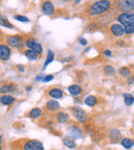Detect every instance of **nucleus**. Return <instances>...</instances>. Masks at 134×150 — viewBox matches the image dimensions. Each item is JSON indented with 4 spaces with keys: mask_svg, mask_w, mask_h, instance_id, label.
<instances>
[{
    "mask_svg": "<svg viewBox=\"0 0 134 150\" xmlns=\"http://www.w3.org/2000/svg\"><path fill=\"white\" fill-rule=\"evenodd\" d=\"M111 6V2L109 0H97L91 4L88 9V13L91 17H96L107 13Z\"/></svg>",
    "mask_w": 134,
    "mask_h": 150,
    "instance_id": "1",
    "label": "nucleus"
},
{
    "mask_svg": "<svg viewBox=\"0 0 134 150\" xmlns=\"http://www.w3.org/2000/svg\"><path fill=\"white\" fill-rule=\"evenodd\" d=\"M117 20L124 27L126 34L134 33V13H122L118 16Z\"/></svg>",
    "mask_w": 134,
    "mask_h": 150,
    "instance_id": "2",
    "label": "nucleus"
},
{
    "mask_svg": "<svg viewBox=\"0 0 134 150\" xmlns=\"http://www.w3.org/2000/svg\"><path fill=\"white\" fill-rule=\"evenodd\" d=\"M5 42H6L7 45L11 46V47L19 48V50H21L24 45H26V40H24L23 36H21V35L7 36Z\"/></svg>",
    "mask_w": 134,
    "mask_h": 150,
    "instance_id": "3",
    "label": "nucleus"
},
{
    "mask_svg": "<svg viewBox=\"0 0 134 150\" xmlns=\"http://www.w3.org/2000/svg\"><path fill=\"white\" fill-rule=\"evenodd\" d=\"M22 150H44L42 143L38 140H22Z\"/></svg>",
    "mask_w": 134,
    "mask_h": 150,
    "instance_id": "4",
    "label": "nucleus"
},
{
    "mask_svg": "<svg viewBox=\"0 0 134 150\" xmlns=\"http://www.w3.org/2000/svg\"><path fill=\"white\" fill-rule=\"evenodd\" d=\"M115 5L117 8L123 13H131L134 9V0H117Z\"/></svg>",
    "mask_w": 134,
    "mask_h": 150,
    "instance_id": "5",
    "label": "nucleus"
},
{
    "mask_svg": "<svg viewBox=\"0 0 134 150\" xmlns=\"http://www.w3.org/2000/svg\"><path fill=\"white\" fill-rule=\"evenodd\" d=\"M71 113L78 122L86 123L88 120V113L81 107H71Z\"/></svg>",
    "mask_w": 134,
    "mask_h": 150,
    "instance_id": "6",
    "label": "nucleus"
},
{
    "mask_svg": "<svg viewBox=\"0 0 134 150\" xmlns=\"http://www.w3.org/2000/svg\"><path fill=\"white\" fill-rule=\"evenodd\" d=\"M26 47L29 48V50H35V52H37L39 54H41L42 52H43L41 44H40L37 40L34 39V38H32V37L27 38V39H26Z\"/></svg>",
    "mask_w": 134,
    "mask_h": 150,
    "instance_id": "7",
    "label": "nucleus"
},
{
    "mask_svg": "<svg viewBox=\"0 0 134 150\" xmlns=\"http://www.w3.org/2000/svg\"><path fill=\"white\" fill-rule=\"evenodd\" d=\"M55 11H56V8H55L54 4L51 1H48V0L44 1L41 4V11L43 15L51 17V16H53L55 13Z\"/></svg>",
    "mask_w": 134,
    "mask_h": 150,
    "instance_id": "8",
    "label": "nucleus"
},
{
    "mask_svg": "<svg viewBox=\"0 0 134 150\" xmlns=\"http://www.w3.org/2000/svg\"><path fill=\"white\" fill-rule=\"evenodd\" d=\"M46 110L48 111V112L50 113H56V112H59L60 111V104H59L58 101H56L55 99H53V100H50L46 102Z\"/></svg>",
    "mask_w": 134,
    "mask_h": 150,
    "instance_id": "9",
    "label": "nucleus"
},
{
    "mask_svg": "<svg viewBox=\"0 0 134 150\" xmlns=\"http://www.w3.org/2000/svg\"><path fill=\"white\" fill-rule=\"evenodd\" d=\"M11 56V47L7 44L0 45V59L2 61H9Z\"/></svg>",
    "mask_w": 134,
    "mask_h": 150,
    "instance_id": "10",
    "label": "nucleus"
},
{
    "mask_svg": "<svg viewBox=\"0 0 134 150\" xmlns=\"http://www.w3.org/2000/svg\"><path fill=\"white\" fill-rule=\"evenodd\" d=\"M109 30H110V33L113 36H115V37H122L124 34H126L125 29H124V27L120 23L113 24L110 26V28H109Z\"/></svg>",
    "mask_w": 134,
    "mask_h": 150,
    "instance_id": "11",
    "label": "nucleus"
},
{
    "mask_svg": "<svg viewBox=\"0 0 134 150\" xmlns=\"http://www.w3.org/2000/svg\"><path fill=\"white\" fill-rule=\"evenodd\" d=\"M48 96L52 99H55V100H58V99H62L64 97V93H63V90L59 88H51L48 90Z\"/></svg>",
    "mask_w": 134,
    "mask_h": 150,
    "instance_id": "12",
    "label": "nucleus"
},
{
    "mask_svg": "<svg viewBox=\"0 0 134 150\" xmlns=\"http://www.w3.org/2000/svg\"><path fill=\"white\" fill-rule=\"evenodd\" d=\"M67 129H68L69 137L72 138V139H81L83 137V132L81 129H78V127L71 125V127H67Z\"/></svg>",
    "mask_w": 134,
    "mask_h": 150,
    "instance_id": "13",
    "label": "nucleus"
},
{
    "mask_svg": "<svg viewBox=\"0 0 134 150\" xmlns=\"http://www.w3.org/2000/svg\"><path fill=\"white\" fill-rule=\"evenodd\" d=\"M68 92H69V94L71 95V96L76 97L83 94V88H82V86H80L78 84H72V86H68Z\"/></svg>",
    "mask_w": 134,
    "mask_h": 150,
    "instance_id": "14",
    "label": "nucleus"
},
{
    "mask_svg": "<svg viewBox=\"0 0 134 150\" xmlns=\"http://www.w3.org/2000/svg\"><path fill=\"white\" fill-rule=\"evenodd\" d=\"M55 117H56L57 122L61 123V125H63V123H66L67 121L69 120V115L67 114L66 112H63V111H59Z\"/></svg>",
    "mask_w": 134,
    "mask_h": 150,
    "instance_id": "15",
    "label": "nucleus"
},
{
    "mask_svg": "<svg viewBox=\"0 0 134 150\" xmlns=\"http://www.w3.org/2000/svg\"><path fill=\"white\" fill-rule=\"evenodd\" d=\"M15 101H16V98L11 96V95H2L1 98H0V102H1L2 105H4V106H9V105H11L13 103H15Z\"/></svg>",
    "mask_w": 134,
    "mask_h": 150,
    "instance_id": "16",
    "label": "nucleus"
},
{
    "mask_svg": "<svg viewBox=\"0 0 134 150\" xmlns=\"http://www.w3.org/2000/svg\"><path fill=\"white\" fill-rule=\"evenodd\" d=\"M24 54H25V57L29 61H36V60H38V58H39V56H40V54H38L37 52H35V50H29V48H28L27 50H25Z\"/></svg>",
    "mask_w": 134,
    "mask_h": 150,
    "instance_id": "17",
    "label": "nucleus"
},
{
    "mask_svg": "<svg viewBox=\"0 0 134 150\" xmlns=\"http://www.w3.org/2000/svg\"><path fill=\"white\" fill-rule=\"evenodd\" d=\"M1 94H11V93H16L17 92V86L15 84H4V86H1V90H0Z\"/></svg>",
    "mask_w": 134,
    "mask_h": 150,
    "instance_id": "18",
    "label": "nucleus"
},
{
    "mask_svg": "<svg viewBox=\"0 0 134 150\" xmlns=\"http://www.w3.org/2000/svg\"><path fill=\"white\" fill-rule=\"evenodd\" d=\"M41 114H42L41 109L38 108V107H35V108H32L31 110L29 111L28 117H30V118H32V119H37L41 116Z\"/></svg>",
    "mask_w": 134,
    "mask_h": 150,
    "instance_id": "19",
    "label": "nucleus"
},
{
    "mask_svg": "<svg viewBox=\"0 0 134 150\" xmlns=\"http://www.w3.org/2000/svg\"><path fill=\"white\" fill-rule=\"evenodd\" d=\"M109 138H110V140L113 142H118L121 140L122 138V135H121V132L119 131V129H111L110 132H109Z\"/></svg>",
    "mask_w": 134,
    "mask_h": 150,
    "instance_id": "20",
    "label": "nucleus"
},
{
    "mask_svg": "<svg viewBox=\"0 0 134 150\" xmlns=\"http://www.w3.org/2000/svg\"><path fill=\"white\" fill-rule=\"evenodd\" d=\"M84 103L89 107H93L98 103V99L95 96H87L84 100Z\"/></svg>",
    "mask_w": 134,
    "mask_h": 150,
    "instance_id": "21",
    "label": "nucleus"
},
{
    "mask_svg": "<svg viewBox=\"0 0 134 150\" xmlns=\"http://www.w3.org/2000/svg\"><path fill=\"white\" fill-rule=\"evenodd\" d=\"M54 60H55V54L51 50H48V54H46V62H44V64H43V67H42V71L46 70V68L48 67V65L51 64L52 62H54Z\"/></svg>",
    "mask_w": 134,
    "mask_h": 150,
    "instance_id": "22",
    "label": "nucleus"
},
{
    "mask_svg": "<svg viewBox=\"0 0 134 150\" xmlns=\"http://www.w3.org/2000/svg\"><path fill=\"white\" fill-rule=\"evenodd\" d=\"M63 144H64L66 147L70 148V149H74V148L76 147V141H74V139H72V138L70 137H66L63 139Z\"/></svg>",
    "mask_w": 134,
    "mask_h": 150,
    "instance_id": "23",
    "label": "nucleus"
},
{
    "mask_svg": "<svg viewBox=\"0 0 134 150\" xmlns=\"http://www.w3.org/2000/svg\"><path fill=\"white\" fill-rule=\"evenodd\" d=\"M121 144L124 148L126 149H130L134 146V141L131 139H128V138H125V139H122L121 140Z\"/></svg>",
    "mask_w": 134,
    "mask_h": 150,
    "instance_id": "24",
    "label": "nucleus"
},
{
    "mask_svg": "<svg viewBox=\"0 0 134 150\" xmlns=\"http://www.w3.org/2000/svg\"><path fill=\"white\" fill-rule=\"evenodd\" d=\"M123 98H124V103H125L126 106H131L134 103V97L131 94H124Z\"/></svg>",
    "mask_w": 134,
    "mask_h": 150,
    "instance_id": "25",
    "label": "nucleus"
},
{
    "mask_svg": "<svg viewBox=\"0 0 134 150\" xmlns=\"http://www.w3.org/2000/svg\"><path fill=\"white\" fill-rule=\"evenodd\" d=\"M119 73L122 77H130V75H131V71L128 67H122L119 70Z\"/></svg>",
    "mask_w": 134,
    "mask_h": 150,
    "instance_id": "26",
    "label": "nucleus"
},
{
    "mask_svg": "<svg viewBox=\"0 0 134 150\" xmlns=\"http://www.w3.org/2000/svg\"><path fill=\"white\" fill-rule=\"evenodd\" d=\"M0 23H1V26H3V27L9 28V29H14V26L11 25V24L7 21L6 18L3 17V16H1V18H0Z\"/></svg>",
    "mask_w": 134,
    "mask_h": 150,
    "instance_id": "27",
    "label": "nucleus"
},
{
    "mask_svg": "<svg viewBox=\"0 0 134 150\" xmlns=\"http://www.w3.org/2000/svg\"><path fill=\"white\" fill-rule=\"evenodd\" d=\"M13 18L16 20V21L23 22V23H30V20H29V18L25 17V16H21V15H15Z\"/></svg>",
    "mask_w": 134,
    "mask_h": 150,
    "instance_id": "28",
    "label": "nucleus"
},
{
    "mask_svg": "<svg viewBox=\"0 0 134 150\" xmlns=\"http://www.w3.org/2000/svg\"><path fill=\"white\" fill-rule=\"evenodd\" d=\"M103 71L106 75H113L115 73V68L110 65H106V66L103 67Z\"/></svg>",
    "mask_w": 134,
    "mask_h": 150,
    "instance_id": "29",
    "label": "nucleus"
},
{
    "mask_svg": "<svg viewBox=\"0 0 134 150\" xmlns=\"http://www.w3.org/2000/svg\"><path fill=\"white\" fill-rule=\"evenodd\" d=\"M55 78V76L54 75H46L43 77V79H42V82H48V81H51V80H53Z\"/></svg>",
    "mask_w": 134,
    "mask_h": 150,
    "instance_id": "30",
    "label": "nucleus"
},
{
    "mask_svg": "<svg viewBox=\"0 0 134 150\" xmlns=\"http://www.w3.org/2000/svg\"><path fill=\"white\" fill-rule=\"evenodd\" d=\"M78 42H80L81 45H84V46H86L87 44H88V40H87L86 38H84V37L78 38Z\"/></svg>",
    "mask_w": 134,
    "mask_h": 150,
    "instance_id": "31",
    "label": "nucleus"
},
{
    "mask_svg": "<svg viewBox=\"0 0 134 150\" xmlns=\"http://www.w3.org/2000/svg\"><path fill=\"white\" fill-rule=\"evenodd\" d=\"M111 50H103V56H105V57H111Z\"/></svg>",
    "mask_w": 134,
    "mask_h": 150,
    "instance_id": "32",
    "label": "nucleus"
},
{
    "mask_svg": "<svg viewBox=\"0 0 134 150\" xmlns=\"http://www.w3.org/2000/svg\"><path fill=\"white\" fill-rule=\"evenodd\" d=\"M96 29V25L95 24H91V25H89L88 27H87V31H91L92 29Z\"/></svg>",
    "mask_w": 134,
    "mask_h": 150,
    "instance_id": "33",
    "label": "nucleus"
},
{
    "mask_svg": "<svg viewBox=\"0 0 134 150\" xmlns=\"http://www.w3.org/2000/svg\"><path fill=\"white\" fill-rule=\"evenodd\" d=\"M43 77H44L43 75L40 74V75H38V76H36L35 80H36V81H42V79H43Z\"/></svg>",
    "mask_w": 134,
    "mask_h": 150,
    "instance_id": "34",
    "label": "nucleus"
},
{
    "mask_svg": "<svg viewBox=\"0 0 134 150\" xmlns=\"http://www.w3.org/2000/svg\"><path fill=\"white\" fill-rule=\"evenodd\" d=\"M128 83L129 84H133L134 83V77H128Z\"/></svg>",
    "mask_w": 134,
    "mask_h": 150,
    "instance_id": "35",
    "label": "nucleus"
},
{
    "mask_svg": "<svg viewBox=\"0 0 134 150\" xmlns=\"http://www.w3.org/2000/svg\"><path fill=\"white\" fill-rule=\"evenodd\" d=\"M18 70L20 71V72H24L25 71V69H24V66H22V65H18Z\"/></svg>",
    "mask_w": 134,
    "mask_h": 150,
    "instance_id": "36",
    "label": "nucleus"
},
{
    "mask_svg": "<svg viewBox=\"0 0 134 150\" xmlns=\"http://www.w3.org/2000/svg\"><path fill=\"white\" fill-rule=\"evenodd\" d=\"M69 61H71V58H65L63 60H61V63H66V62H69Z\"/></svg>",
    "mask_w": 134,
    "mask_h": 150,
    "instance_id": "37",
    "label": "nucleus"
},
{
    "mask_svg": "<svg viewBox=\"0 0 134 150\" xmlns=\"http://www.w3.org/2000/svg\"><path fill=\"white\" fill-rule=\"evenodd\" d=\"M118 43H117V45H121V46H123V45H125V43H124V41H117Z\"/></svg>",
    "mask_w": 134,
    "mask_h": 150,
    "instance_id": "38",
    "label": "nucleus"
},
{
    "mask_svg": "<svg viewBox=\"0 0 134 150\" xmlns=\"http://www.w3.org/2000/svg\"><path fill=\"white\" fill-rule=\"evenodd\" d=\"M31 90H32V86H27V88H26V91H27V92H30Z\"/></svg>",
    "mask_w": 134,
    "mask_h": 150,
    "instance_id": "39",
    "label": "nucleus"
},
{
    "mask_svg": "<svg viewBox=\"0 0 134 150\" xmlns=\"http://www.w3.org/2000/svg\"><path fill=\"white\" fill-rule=\"evenodd\" d=\"M81 1H82V0H74V4H78Z\"/></svg>",
    "mask_w": 134,
    "mask_h": 150,
    "instance_id": "40",
    "label": "nucleus"
},
{
    "mask_svg": "<svg viewBox=\"0 0 134 150\" xmlns=\"http://www.w3.org/2000/svg\"><path fill=\"white\" fill-rule=\"evenodd\" d=\"M64 1H67V0H64Z\"/></svg>",
    "mask_w": 134,
    "mask_h": 150,
    "instance_id": "41",
    "label": "nucleus"
}]
</instances>
